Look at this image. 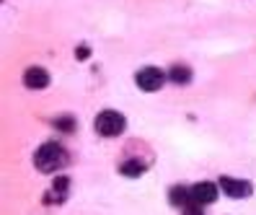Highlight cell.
<instances>
[{
  "mask_svg": "<svg viewBox=\"0 0 256 215\" xmlns=\"http://www.w3.org/2000/svg\"><path fill=\"white\" fill-rule=\"evenodd\" d=\"M24 83L28 86V88H44L50 83V75H47V70L44 68H28L26 70V75H24Z\"/></svg>",
  "mask_w": 256,
  "mask_h": 215,
  "instance_id": "obj_6",
  "label": "cell"
},
{
  "mask_svg": "<svg viewBox=\"0 0 256 215\" xmlns=\"http://www.w3.org/2000/svg\"><path fill=\"white\" fill-rule=\"evenodd\" d=\"M124 127H127V119L114 109H106L96 117V132L104 135V137H116Z\"/></svg>",
  "mask_w": 256,
  "mask_h": 215,
  "instance_id": "obj_2",
  "label": "cell"
},
{
  "mask_svg": "<svg viewBox=\"0 0 256 215\" xmlns=\"http://www.w3.org/2000/svg\"><path fill=\"white\" fill-rule=\"evenodd\" d=\"M171 202H174V205H186V207H189V202H192L189 189H186V187H174V189H171Z\"/></svg>",
  "mask_w": 256,
  "mask_h": 215,
  "instance_id": "obj_8",
  "label": "cell"
},
{
  "mask_svg": "<svg viewBox=\"0 0 256 215\" xmlns=\"http://www.w3.org/2000/svg\"><path fill=\"white\" fill-rule=\"evenodd\" d=\"M218 187L220 184H212V181H200L189 187V194H192V202L189 205H207V202H215L218 199Z\"/></svg>",
  "mask_w": 256,
  "mask_h": 215,
  "instance_id": "obj_3",
  "label": "cell"
},
{
  "mask_svg": "<svg viewBox=\"0 0 256 215\" xmlns=\"http://www.w3.org/2000/svg\"><path fill=\"white\" fill-rule=\"evenodd\" d=\"M65 163H68V156H65V150L60 148L57 143H44L34 153V166L39 168V171H44V174L57 171V168H62Z\"/></svg>",
  "mask_w": 256,
  "mask_h": 215,
  "instance_id": "obj_1",
  "label": "cell"
},
{
  "mask_svg": "<svg viewBox=\"0 0 256 215\" xmlns=\"http://www.w3.org/2000/svg\"><path fill=\"white\" fill-rule=\"evenodd\" d=\"M168 78L176 81V83H189V81H192V70L184 68V65H176V68L168 70Z\"/></svg>",
  "mask_w": 256,
  "mask_h": 215,
  "instance_id": "obj_7",
  "label": "cell"
},
{
  "mask_svg": "<svg viewBox=\"0 0 256 215\" xmlns=\"http://www.w3.org/2000/svg\"><path fill=\"white\" fill-rule=\"evenodd\" d=\"M220 189H222L225 194L240 199V197H248V194H251V184H248V181L230 179V176H222V179H220Z\"/></svg>",
  "mask_w": 256,
  "mask_h": 215,
  "instance_id": "obj_5",
  "label": "cell"
},
{
  "mask_svg": "<svg viewBox=\"0 0 256 215\" xmlns=\"http://www.w3.org/2000/svg\"><path fill=\"white\" fill-rule=\"evenodd\" d=\"M68 187H70V179H68V176H57V179H54V187H52L50 194H57L60 199H62V194L68 192Z\"/></svg>",
  "mask_w": 256,
  "mask_h": 215,
  "instance_id": "obj_10",
  "label": "cell"
},
{
  "mask_svg": "<svg viewBox=\"0 0 256 215\" xmlns=\"http://www.w3.org/2000/svg\"><path fill=\"white\" fill-rule=\"evenodd\" d=\"M184 215H202V210H200L197 205H189V207L184 210Z\"/></svg>",
  "mask_w": 256,
  "mask_h": 215,
  "instance_id": "obj_13",
  "label": "cell"
},
{
  "mask_svg": "<svg viewBox=\"0 0 256 215\" xmlns=\"http://www.w3.org/2000/svg\"><path fill=\"white\" fill-rule=\"evenodd\" d=\"M134 81H138V86L142 91H158L166 81V73L160 68H142L138 75H134Z\"/></svg>",
  "mask_w": 256,
  "mask_h": 215,
  "instance_id": "obj_4",
  "label": "cell"
},
{
  "mask_svg": "<svg viewBox=\"0 0 256 215\" xmlns=\"http://www.w3.org/2000/svg\"><path fill=\"white\" fill-rule=\"evenodd\" d=\"M75 57H78V60H88V57H91V50H88L86 44H80L78 52H75Z\"/></svg>",
  "mask_w": 256,
  "mask_h": 215,
  "instance_id": "obj_12",
  "label": "cell"
},
{
  "mask_svg": "<svg viewBox=\"0 0 256 215\" xmlns=\"http://www.w3.org/2000/svg\"><path fill=\"white\" fill-rule=\"evenodd\" d=\"M142 163L140 161H127V163H122V168H119V171H122L124 176H140L142 174Z\"/></svg>",
  "mask_w": 256,
  "mask_h": 215,
  "instance_id": "obj_9",
  "label": "cell"
},
{
  "mask_svg": "<svg viewBox=\"0 0 256 215\" xmlns=\"http://www.w3.org/2000/svg\"><path fill=\"white\" fill-rule=\"evenodd\" d=\"M54 125H57L60 130H72V127H75V122H72V119H57Z\"/></svg>",
  "mask_w": 256,
  "mask_h": 215,
  "instance_id": "obj_11",
  "label": "cell"
}]
</instances>
